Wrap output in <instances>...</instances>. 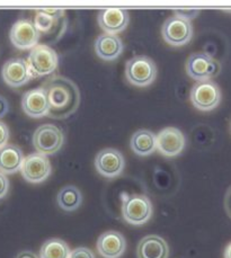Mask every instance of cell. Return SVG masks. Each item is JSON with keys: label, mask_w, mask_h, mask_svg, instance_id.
<instances>
[{"label": "cell", "mask_w": 231, "mask_h": 258, "mask_svg": "<svg viewBox=\"0 0 231 258\" xmlns=\"http://www.w3.org/2000/svg\"><path fill=\"white\" fill-rule=\"evenodd\" d=\"M41 87L44 89L49 102V115L52 118H67L79 107L80 92L74 81L53 76L46 79Z\"/></svg>", "instance_id": "1"}, {"label": "cell", "mask_w": 231, "mask_h": 258, "mask_svg": "<svg viewBox=\"0 0 231 258\" xmlns=\"http://www.w3.org/2000/svg\"><path fill=\"white\" fill-rule=\"evenodd\" d=\"M33 22L40 33V41L44 36L43 44L49 46L61 39L68 26L64 9H38Z\"/></svg>", "instance_id": "2"}, {"label": "cell", "mask_w": 231, "mask_h": 258, "mask_svg": "<svg viewBox=\"0 0 231 258\" xmlns=\"http://www.w3.org/2000/svg\"><path fill=\"white\" fill-rule=\"evenodd\" d=\"M27 63L32 78L44 77L53 74L59 64V56L53 47L38 44L31 50L27 56Z\"/></svg>", "instance_id": "3"}, {"label": "cell", "mask_w": 231, "mask_h": 258, "mask_svg": "<svg viewBox=\"0 0 231 258\" xmlns=\"http://www.w3.org/2000/svg\"><path fill=\"white\" fill-rule=\"evenodd\" d=\"M152 213V203L146 195L131 194L123 201L122 217L131 226H143L151 219Z\"/></svg>", "instance_id": "4"}, {"label": "cell", "mask_w": 231, "mask_h": 258, "mask_svg": "<svg viewBox=\"0 0 231 258\" xmlns=\"http://www.w3.org/2000/svg\"><path fill=\"white\" fill-rule=\"evenodd\" d=\"M125 77L137 87H147L157 77V67L153 60L146 55H137L130 59L125 66Z\"/></svg>", "instance_id": "5"}, {"label": "cell", "mask_w": 231, "mask_h": 258, "mask_svg": "<svg viewBox=\"0 0 231 258\" xmlns=\"http://www.w3.org/2000/svg\"><path fill=\"white\" fill-rule=\"evenodd\" d=\"M163 40L171 46H183L190 43L193 36V26L190 20L178 14L167 18L161 28Z\"/></svg>", "instance_id": "6"}, {"label": "cell", "mask_w": 231, "mask_h": 258, "mask_svg": "<svg viewBox=\"0 0 231 258\" xmlns=\"http://www.w3.org/2000/svg\"><path fill=\"white\" fill-rule=\"evenodd\" d=\"M65 142L62 131L53 124H43L38 126L33 135V145L38 154L44 156L55 155Z\"/></svg>", "instance_id": "7"}, {"label": "cell", "mask_w": 231, "mask_h": 258, "mask_svg": "<svg viewBox=\"0 0 231 258\" xmlns=\"http://www.w3.org/2000/svg\"><path fill=\"white\" fill-rule=\"evenodd\" d=\"M191 102L202 112H210L218 107L221 102V90L214 81H197L191 89Z\"/></svg>", "instance_id": "8"}, {"label": "cell", "mask_w": 231, "mask_h": 258, "mask_svg": "<svg viewBox=\"0 0 231 258\" xmlns=\"http://www.w3.org/2000/svg\"><path fill=\"white\" fill-rule=\"evenodd\" d=\"M220 70L219 61L205 52L191 54L186 61V73L195 81L211 80L219 75Z\"/></svg>", "instance_id": "9"}, {"label": "cell", "mask_w": 231, "mask_h": 258, "mask_svg": "<svg viewBox=\"0 0 231 258\" xmlns=\"http://www.w3.org/2000/svg\"><path fill=\"white\" fill-rule=\"evenodd\" d=\"M52 171L51 162L42 154H31L24 159L21 173L23 178L28 183L40 184L49 178Z\"/></svg>", "instance_id": "10"}, {"label": "cell", "mask_w": 231, "mask_h": 258, "mask_svg": "<svg viewBox=\"0 0 231 258\" xmlns=\"http://www.w3.org/2000/svg\"><path fill=\"white\" fill-rule=\"evenodd\" d=\"M95 167L103 177L115 178L123 173L125 159L121 151L114 148H106L96 155Z\"/></svg>", "instance_id": "11"}, {"label": "cell", "mask_w": 231, "mask_h": 258, "mask_svg": "<svg viewBox=\"0 0 231 258\" xmlns=\"http://www.w3.org/2000/svg\"><path fill=\"white\" fill-rule=\"evenodd\" d=\"M9 39L19 50H32L40 43V33L33 21L19 20L11 28Z\"/></svg>", "instance_id": "12"}, {"label": "cell", "mask_w": 231, "mask_h": 258, "mask_svg": "<svg viewBox=\"0 0 231 258\" xmlns=\"http://www.w3.org/2000/svg\"><path fill=\"white\" fill-rule=\"evenodd\" d=\"M185 148V137L180 128L168 126L157 135V149L162 156L171 158L182 154Z\"/></svg>", "instance_id": "13"}, {"label": "cell", "mask_w": 231, "mask_h": 258, "mask_svg": "<svg viewBox=\"0 0 231 258\" xmlns=\"http://www.w3.org/2000/svg\"><path fill=\"white\" fill-rule=\"evenodd\" d=\"M2 77L5 83L13 88L22 87L32 79L27 60L13 58L6 61L2 69Z\"/></svg>", "instance_id": "14"}, {"label": "cell", "mask_w": 231, "mask_h": 258, "mask_svg": "<svg viewBox=\"0 0 231 258\" xmlns=\"http://www.w3.org/2000/svg\"><path fill=\"white\" fill-rule=\"evenodd\" d=\"M22 108L27 116L41 118L49 115V102L42 87L34 88L23 95Z\"/></svg>", "instance_id": "15"}, {"label": "cell", "mask_w": 231, "mask_h": 258, "mask_svg": "<svg viewBox=\"0 0 231 258\" xmlns=\"http://www.w3.org/2000/svg\"><path fill=\"white\" fill-rule=\"evenodd\" d=\"M96 247L103 258H121L127 249V240L121 232L109 230L99 236Z\"/></svg>", "instance_id": "16"}, {"label": "cell", "mask_w": 231, "mask_h": 258, "mask_svg": "<svg viewBox=\"0 0 231 258\" xmlns=\"http://www.w3.org/2000/svg\"><path fill=\"white\" fill-rule=\"evenodd\" d=\"M98 24L106 34L117 35L128 27L130 16L128 11L120 8L102 9L98 13Z\"/></svg>", "instance_id": "17"}, {"label": "cell", "mask_w": 231, "mask_h": 258, "mask_svg": "<svg viewBox=\"0 0 231 258\" xmlns=\"http://www.w3.org/2000/svg\"><path fill=\"white\" fill-rule=\"evenodd\" d=\"M138 258H168L169 246L160 236L150 235L142 238L137 247Z\"/></svg>", "instance_id": "18"}, {"label": "cell", "mask_w": 231, "mask_h": 258, "mask_svg": "<svg viewBox=\"0 0 231 258\" xmlns=\"http://www.w3.org/2000/svg\"><path fill=\"white\" fill-rule=\"evenodd\" d=\"M124 45L118 35L102 34L95 41V52L104 61L117 60L122 54Z\"/></svg>", "instance_id": "19"}, {"label": "cell", "mask_w": 231, "mask_h": 258, "mask_svg": "<svg viewBox=\"0 0 231 258\" xmlns=\"http://www.w3.org/2000/svg\"><path fill=\"white\" fill-rule=\"evenodd\" d=\"M25 157L16 145H9L0 149V171L5 175H12L22 169Z\"/></svg>", "instance_id": "20"}, {"label": "cell", "mask_w": 231, "mask_h": 258, "mask_svg": "<svg viewBox=\"0 0 231 258\" xmlns=\"http://www.w3.org/2000/svg\"><path fill=\"white\" fill-rule=\"evenodd\" d=\"M130 147L138 156H150L157 149V135L149 130H139L130 140Z\"/></svg>", "instance_id": "21"}, {"label": "cell", "mask_w": 231, "mask_h": 258, "mask_svg": "<svg viewBox=\"0 0 231 258\" xmlns=\"http://www.w3.org/2000/svg\"><path fill=\"white\" fill-rule=\"evenodd\" d=\"M56 202L59 208L66 212H74L83 203V195L80 190L72 185H67L57 193Z\"/></svg>", "instance_id": "22"}, {"label": "cell", "mask_w": 231, "mask_h": 258, "mask_svg": "<svg viewBox=\"0 0 231 258\" xmlns=\"http://www.w3.org/2000/svg\"><path fill=\"white\" fill-rule=\"evenodd\" d=\"M71 249L68 243L59 238H51L43 243L40 258H69Z\"/></svg>", "instance_id": "23"}, {"label": "cell", "mask_w": 231, "mask_h": 258, "mask_svg": "<svg viewBox=\"0 0 231 258\" xmlns=\"http://www.w3.org/2000/svg\"><path fill=\"white\" fill-rule=\"evenodd\" d=\"M69 258H96L94 251L87 247H78L71 250Z\"/></svg>", "instance_id": "24"}, {"label": "cell", "mask_w": 231, "mask_h": 258, "mask_svg": "<svg viewBox=\"0 0 231 258\" xmlns=\"http://www.w3.org/2000/svg\"><path fill=\"white\" fill-rule=\"evenodd\" d=\"M9 139V128L6 123L0 121V149L7 145Z\"/></svg>", "instance_id": "25"}, {"label": "cell", "mask_w": 231, "mask_h": 258, "mask_svg": "<svg viewBox=\"0 0 231 258\" xmlns=\"http://www.w3.org/2000/svg\"><path fill=\"white\" fill-rule=\"evenodd\" d=\"M9 190V180L7 176L0 171V200L6 197Z\"/></svg>", "instance_id": "26"}, {"label": "cell", "mask_w": 231, "mask_h": 258, "mask_svg": "<svg viewBox=\"0 0 231 258\" xmlns=\"http://www.w3.org/2000/svg\"><path fill=\"white\" fill-rule=\"evenodd\" d=\"M224 210L229 216V218L231 219V186L228 188L224 197Z\"/></svg>", "instance_id": "27"}, {"label": "cell", "mask_w": 231, "mask_h": 258, "mask_svg": "<svg viewBox=\"0 0 231 258\" xmlns=\"http://www.w3.org/2000/svg\"><path fill=\"white\" fill-rule=\"evenodd\" d=\"M9 111V104L4 96H0V118L4 117Z\"/></svg>", "instance_id": "28"}, {"label": "cell", "mask_w": 231, "mask_h": 258, "mask_svg": "<svg viewBox=\"0 0 231 258\" xmlns=\"http://www.w3.org/2000/svg\"><path fill=\"white\" fill-rule=\"evenodd\" d=\"M16 258H38L36 254H34L33 251L30 250H24L22 252H19Z\"/></svg>", "instance_id": "29"}, {"label": "cell", "mask_w": 231, "mask_h": 258, "mask_svg": "<svg viewBox=\"0 0 231 258\" xmlns=\"http://www.w3.org/2000/svg\"><path fill=\"white\" fill-rule=\"evenodd\" d=\"M223 257H224V258H231V242L228 243V246L225 247Z\"/></svg>", "instance_id": "30"}]
</instances>
